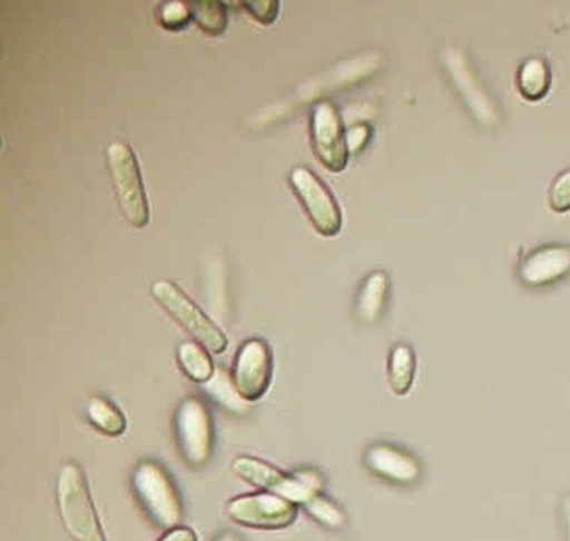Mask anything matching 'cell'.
I'll return each mask as SVG.
<instances>
[{"instance_id": "7c38bea8", "label": "cell", "mask_w": 570, "mask_h": 541, "mask_svg": "<svg viewBox=\"0 0 570 541\" xmlns=\"http://www.w3.org/2000/svg\"><path fill=\"white\" fill-rule=\"evenodd\" d=\"M570 273V247L549 246L523 260L520 279L527 286H547Z\"/></svg>"}, {"instance_id": "9c48e42d", "label": "cell", "mask_w": 570, "mask_h": 541, "mask_svg": "<svg viewBox=\"0 0 570 541\" xmlns=\"http://www.w3.org/2000/svg\"><path fill=\"white\" fill-rule=\"evenodd\" d=\"M312 144L326 169L340 173L348 163L350 149L338 109L332 102L315 104L312 110Z\"/></svg>"}, {"instance_id": "8fae6325", "label": "cell", "mask_w": 570, "mask_h": 541, "mask_svg": "<svg viewBox=\"0 0 570 541\" xmlns=\"http://www.w3.org/2000/svg\"><path fill=\"white\" fill-rule=\"evenodd\" d=\"M443 62H445L446 70L452 76L455 86L459 87L463 99L472 109L473 116L485 126L495 124L499 120V112L490 97L487 96L485 89L476 80L466 57L460 50L446 49L443 50Z\"/></svg>"}, {"instance_id": "277c9868", "label": "cell", "mask_w": 570, "mask_h": 541, "mask_svg": "<svg viewBox=\"0 0 570 541\" xmlns=\"http://www.w3.org/2000/svg\"><path fill=\"white\" fill-rule=\"evenodd\" d=\"M153 296L161 304L163 309L175 317L199 344L215 354H222L228 346V337L222 327L203 313L202 307L189 299L171 281L159 279L151 286Z\"/></svg>"}, {"instance_id": "52a82bcc", "label": "cell", "mask_w": 570, "mask_h": 541, "mask_svg": "<svg viewBox=\"0 0 570 541\" xmlns=\"http://www.w3.org/2000/svg\"><path fill=\"white\" fill-rule=\"evenodd\" d=\"M226 513L236 523L262 530H282L292 527L298 508L292 501L272 493L243 494L226 504Z\"/></svg>"}, {"instance_id": "ac0fdd59", "label": "cell", "mask_w": 570, "mask_h": 541, "mask_svg": "<svg viewBox=\"0 0 570 541\" xmlns=\"http://www.w3.org/2000/svg\"><path fill=\"white\" fill-rule=\"evenodd\" d=\"M550 87V70L542 59L527 60L519 72V89L527 99L539 100Z\"/></svg>"}, {"instance_id": "d6986e66", "label": "cell", "mask_w": 570, "mask_h": 541, "mask_svg": "<svg viewBox=\"0 0 570 541\" xmlns=\"http://www.w3.org/2000/svg\"><path fill=\"white\" fill-rule=\"evenodd\" d=\"M193 19L205 32L222 36L228 27V10L222 0H198L189 2Z\"/></svg>"}, {"instance_id": "3957f363", "label": "cell", "mask_w": 570, "mask_h": 541, "mask_svg": "<svg viewBox=\"0 0 570 541\" xmlns=\"http://www.w3.org/2000/svg\"><path fill=\"white\" fill-rule=\"evenodd\" d=\"M106 156H108L112 186H115L122 216L138 229L148 226L149 216H151L148 194L142 184L141 169H139L135 150L128 144L115 142L108 147Z\"/></svg>"}, {"instance_id": "4316f807", "label": "cell", "mask_w": 570, "mask_h": 541, "mask_svg": "<svg viewBox=\"0 0 570 541\" xmlns=\"http://www.w3.org/2000/svg\"><path fill=\"white\" fill-rule=\"evenodd\" d=\"M215 541H242V538L236 537V534L233 533H223L219 534V537L216 538Z\"/></svg>"}, {"instance_id": "5b68a950", "label": "cell", "mask_w": 570, "mask_h": 541, "mask_svg": "<svg viewBox=\"0 0 570 541\" xmlns=\"http://www.w3.org/2000/svg\"><path fill=\"white\" fill-rule=\"evenodd\" d=\"M176 437L186 463L205 468L215 447V427L208 407L198 397H186L176 413Z\"/></svg>"}, {"instance_id": "8992f818", "label": "cell", "mask_w": 570, "mask_h": 541, "mask_svg": "<svg viewBox=\"0 0 570 541\" xmlns=\"http://www.w3.org/2000/svg\"><path fill=\"white\" fill-rule=\"evenodd\" d=\"M289 184L315 229L323 236H336L342 229V210L325 183L308 167H295L289 173Z\"/></svg>"}, {"instance_id": "2e32d148", "label": "cell", "mask_w": 570, "mask_h": 541, "mask_svg": "<svg viewBox=\"0 0 570 541\" xmlns=\"http://www.w3.org/2000/svg\"><path fill=\"white\" fill-rule=\"evenodd\" d=\"M89 421L108 436H121L126 431V417L121 410L115 406L111 401L102 396H95L88 401L86 406Z\"/></svg>"}, {"instance_id": "6da1fadb", "label": "cell", "mask_w": 570, "mask_h": 541, "mask_svg": "<svg viewBox=\"0 0 570 541\" xmlns=\"http://www.w3.org/2000/svg\"><path fill=\"white\" fill-rule=\"evenodd\" d=\"M58 503L62 523L76 541H106L85 470L79 464L68 463L59 471Z\"/></svg>"}, {"instance_id": "7402d4cb", "label": "cell", "mask_w": 570, "mask_h": 541, "mask_svg": "<svg viewBox=\"0 0 570 541\" xmlns=\"http://www.w3.org/2000/svg\"><path fill=\"white\" fill-rule=\"evenodd\" d=\"M212 381L213 384H209V386H212L213 394H215L216 400H218L223 406L228 407L233 413H243V411L248 410V404L239 396L233 381H226L225 376H222L219 381L213 376Z\"/></svg>"}, {"instance_id": "603a6c76", "label": "cell", "mask_w": 570, "mask_h": 541, "mask_svg": "<svg viewBox=\"0 0 570 541\" xmlns=\"http://www.w3.org/2000/svg\"><path fill=\"white\" fill-rule=\"evenodd\" d=\"M550 206L557 213H566L570 209V170L557 177L550 189Z\"/></svg>"}, {"instance_id": "5bb4252c", "label": "cell", "mask_w": 570, "mask_h": 541, "mask_svg": "<svg viewBox=\"0 0 570 541\" xmlns=\"http://www.w3.org/2000/svg\"><path fill=\"white\" fill-rule=\"evenodd\" d=\"M389 287V276L383 270H376L366 277L356 303V316L360 321L376 323L380 319L385 309Z\"/></svg>"}, {"instance_id": "cb8c5ba5", "label": "cell", "mask_w": 570, "mask_h": 541, "mask_svg": "<svg viewBox=\"0 0 570 541\" xmlns=\"http://www.w3.org/2000/svg\"><path fill=\"white\" fill-rule=\"evenodd\" d=\"M243 6L248 9V12L252 13L258 22L265 23V26L275 22L279 12L278 0H248V2L243 3Z\"/></svg>"}, {"instance_id": "83f0119b", "label": "cell", "mask_w": 570, "mask_h": 541, "mask_svg": "<svg viewBox=\"0 0 570 541\" xmlns=\"http://www.w3.org/2000/svg\"><path fill=\"white\" fill-rule=\"evenodd\" d=\"M569 518H570V513H569ZM569 523H570V520H569Z\"/></svg>"}, {"instance_id": "484cf974", "label": "cell", "mask_w": 570, "mask_h": 541, "mask_svg": "<svg viewBox=\"0 0 570 541\" xmlns=\"http://www.w3.org/2000/svg\"><path fill=\"white\" fill-rule=\"evenodd\" d=\"M159 541H198V537L191 528L178 527L166 531L165 537Z\"/></svg>"}, {"instance_id": "9a60e30c", "label": "cell", "mask_w": 570, "mask_h": 541, "mask_svg": "<svg viewBox=\"0 0 570 541\" xmlns=\"http://www.w3.org/2000/svg\"><path fill=\"white\" fill-rule=\"evenodd\" d=\"M178 363L186 376L195 383L206 384L215 376V363L203 344L193 341L179 344Z\"/></svg>"}, {"instance_id": "4fadbf2b", "label": "cell", "mask_w": 570, "mask_h": 541, "mask_svg": "<svg viewBox=\"0 0 570 541\" xmlns=\"http://www.w3.org/2000/svg\"><path fill=\"white\" fill-rule=\"evenodd\" d=\"M365 460L373 473L396 483H413L420 476V466L415 458L390 444H373L366 451Z\"/></svg>"}, {"instance_id": "30bf717a", "label": "cell", "mask_w": 570, "mask_h": 541, "mask_svg": "<svg viewBox=\"0 0 570 541\" xmlns=\"http://www.w3.org/2000/svg\"><path fill=\"white\" fill-rule=\"evenodd\" d=\"M233 470L243 480L262 488L265 493L276 494L295 504H305L315 491L309 490L295 473L286 474L278 468L252 456H238L233 461Z\"/></svg>"}, {"instance_id": "7a4b0ae2", "label": "cell", "mask_w": 570, "mask_h": 541, "mask_svg": "<svg viewBox=\"0 0 570 541\" xmlns=\"http://www.w3.org/2000/svg\"><path fill=\"white\" fill-rule=\"evenodd\" d=\"M132 488L153 523L161 530L178 528L183 503L178 488L168 471L155 461H142L132 474Z\"/></svg>"}, {"instance_id": "e0dca14e", "label": "cell", "mask_w": 570, "mask_h": 541, "mask_svg": "<svg viewBox=\"0 0 570 541\" xmlns=\"http://www.w3.org/2000/svg\"><path fill=\"white\" fill-rule=\"evenodd\" d=\"M413 374H415V356H413L412 347L405 344H399L392 351L389 364L390 386L393 393H409L413 383Z\"/></svg>"}, {"instance_id": "ba28073f", "label": "cell", "mask_w": 570, "mask_h": 541, "mask_svg": "<svg viewBox=\"0 0 570 541\" xmlns=\"http://www.w3.org/2000/svg\"><path fill=\"white\" fill-rule=\"evenodd\" d=\"M273 353L263 340H248L236 353L232 381L239 396L252 403L265 396L272 384Z\"/></svg>"}, {"instance_id": "ffe728a7", "label": "cell", "mask_w": 570, "mask_h": 541, "mask_svg": "<svg viewBox=\"0 0 570 541\" xmlns=\"http://www.w3.org/2000/svg\"><path fill=\"white\" fill-rule=\"evenodd\" d=\"M303 506L306 508V511H308L320 524L330 528V530H340V528L345 527V511H343L338 504L328 500V498L323 496V493L313 494Z\"/></svg>"}, {"instance_id": "d4e9b609", "label": "cell", "mask_w": 570, "mask_h": 541, "mask_svg": "<svg viewBox=\"0 0 570 541\" xmlns=\"http://www.w3.org/2000/svg\"><path fill=\"white\" fill-rule=\"evenodd\" d=\"M370 139V129L365 124H360V126L352 127L346 134V142H348L350 153H358L365 147V144L368 142Z\"/></svg>"}, {"instance_id": "44dd1931", "label": "cell", "mask_w": 570, "mask_h": 541, "mask_svg": "<svg viewBox=\"0 0 570 541\" xmlns=\"http://www.w3.org/2000/svg\"><path fill=\"white\" fill-rule=\"evenodd\" d=\"M158 19L166 29H185L193 19L191 6L186 2H163L158 9Z\"/></svg>"}]
</instances>
